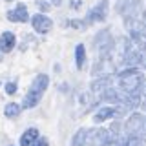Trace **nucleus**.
Listing matches in <instances>:
<instances>
[{
  "label": "nucleus",
  "instance_id": "nucleus-1",
  "mask_svg": "<svg viewBox=\"0 0 146 146\" xmlns=\"http://www.w3.org/2000/svg\"><path fill=\"white\" fill-rule=\"evenodd\" d=\"M48 86H49V77L46 73H38L33 79V82H31V88L26 93L24 100H22V108H26V110L35 108L40 102V99H42L44 91L48 90Z\"/></svg>",
  "mask_w": 146,
  "mask_h": 146
},
{
  "label": "nucleus",
  "instance_id": "nucleus-2",
  "mask_svg": "<svg viewBox=\"0 0 146 146\" xmlns=\"http://www.w3.org/2000/svg\"><path fill=\"white\" fill-rule=\"evenodd\" d=\"M144 82L143 73L135 68H126L124 71L119 73V84H121V90L124 93H135L139 91L141 84Z\"/></svg>",
  "mask_w": 146,
  "mask_h": 146
},
{
  "label": "nucleus",
  "instance_id": "nucleus-3",
  "mask_svg": "<svg viewBox=\"0 0 146 146\" xmlns=\"http://www.w3.org/2000/svg\"><path fill=\"white\" fill-rule=\"evenodd\" d=\"M108 15V0H100L97 2L93 7L88 11V17H86V24H95V22H104Z\"/></svg>",
  "mask_w": 146,
  "mask_h": 146
},
{
  "label": "nucleus",
  "instance_id": "nucleus-4",
  "mask_svg": "<svg viewBox=\"0 0 146 146\" xmlns=\"http://www.w3.org/2000/svg\"><path fill=\"white\" fill-rule=\"evenodd\" d=\"M29 22H31V26H33V29L36 31V33H49L51 31V27H53V20L49 17H46L42 15V13H38V15H33L29 18Z\"/></svg>",
  "mask_w": 146,
  "mask_h": 146
},
{
  "label": "nucleus",
  "instance_id": "nucleus-5",
  "mask_svg": "<svg viewBox=\"0 0 146 146\" xmlns=\"http://www.w3.org/2000/svg\"><path fill=\"white\" fill-rule=\"evenodd\" d=\"M144 115L143 113H139V111H133L130 117L126 119V124H124V128H126V131L130 135H137L141 130H143V126H144Z\"/></svg>",
  "mask_w": 146,
  "mask_h": 146
},
{
  "label": "nucleus",
  "instance_id": "nucleus-6",
  "mask_svg": "<svg viewBox=\"0 0 146 146\" xmlns=\"http://www.w3.org/2000/svg\"><path fill=\"white\" fill-rule=\"evenodd\" d=\"M7 20L9 22H20V24L29 22V13H27L26 4H18L15 9L7 11Z\"/></svg>",
  "mask_w": 146,
  "mask_h": 146
},
{
  "label": "nucleus",
  "instance_id": "nucleus-7",
  "mask_svg": "<svg viewBox=\"0 0 146 146\" xmlns=\"http://www.w3.org/2000/svg\"><path fill=\"white\" fill-rule=\"evenodd\" d=\"M15 44H17L15 33H11V31H4V33L0 35V53H9V51H13Z\"/></svg>",
  "mask_w": 146,
  "mask_h": 146
},
{
  "label": "nucleus",
  "instance_id": "nucleus-8",
  "mask_svg": "<svg viewBox=\"0 0 146 146\" xmlns=\"http://www.w3.org/2000/svg\"><path fill=\"white\" fill-rule=\"evenodd\" d=\"M113 117H115V108H113V106H102L93 115V122H97V124H99V122H104V121L113 119Z\"/></svg>",
  "mask_w": 146,
  "mask_h": 146
},
{
  "label": "nucleus",
  "instance_id": "nucleus-9",
  "mask_svg": "<svg viewBox=\"0 0 146 146\" xmlns=\"http://www.w3.org/2000/svg\"><path fill=\"white\" fill-rule=\"evenodd\" d=\"M110 84H111V77L106 75V77H99L97 80L91 82V93H100V91L108 90Z\"/></svg>",
  "mask_w": 146,
  "mask_h": 146
},
{
  "label": "nucleus",
  "instance_id": "nucleus-10",
  "mask_svg": "<svg viewBox=\"0 0 146 146\" xmlns=\"http://www.w3.org/2000/svg\"><path fill=\"white\" fill-rule=\"evenodd\" d=\"M36 139H38V130L36 128H27L20 137V146H31Z\"/></svg>",
  "mask_w": 146,
  "mask_h": 146
},
{
  "label": "nucleus",
  "instance_id": "nucleus-11",
  "mask_svg": "<svg viewBox=\"0 0 146 146\" xmlns=\"http://www.w3.org/2000/svg\"><path fill=\"white\" fill-rule=\"evenodd\" d=\"M102 100L111 102V104H121V102H122V97H121V93H119V90L108 88V90L102 91Z\"/></svg>",
  "mask_w": 146,
  "mask_h": 146
},
{
  "label": "nucleus",
  "instance_id": "nucleus-12",
  "mask_svg": "<svg viewBox=\"0 0 146 146\" xmlns=\"http://www.w3.org/2000/svg\"><path fill=\"white\" fill-rule=\"evenodd\" d=\"M88 128H80L77 130V133L71 137V146H84L88 143Z\"/></svg>",
  "mask_w": 146,
  "mask_h": 146
},
{
  "label": "nucleus",
  "instance_id": "nucleus-13",
  "mask_svg": "<svg viewBox=\"0 0 146 146\" xmlns=\"http://www.w3.org/2000/svg\"><path fill=\"white\" fill-rule=\"evenodd\" d=\"M86 62V48L84 44H77L75 48V64H77V70H82Z\"/></svg>",
  "mask_w": 146,
  "mask_h": 146
},
{
  "label": "nucleus",
  "instance_id": "nucleus-14",
  "mask_svg": "<svg viewBox=\"0 0 146 146\" xmlns=\"http://www.w3.org/2000/svg\"><path fill=\"white\" fill-rule=\"evenodd\" d=\"M20 111H22V106H18L17 102H9L6 104V108H4V115H6L7 119H15L20 115Z\"/></svg>",
  "mask_w": 146,
  "mask_h": 146
},
{
  "label": "nucleus",
  "instance_id": "nucleus-15",
  "mask_svg": "<svg viewBox=\"0 0 146 146\" xmlns=\"http://www.w3.org/2000/svg\"><path fill=\"white\" fill-rule=\"evenodd\" d=\"M122 146H143V137L130 135L126 141H122Z\"/></svg>",
  "mask_w": 146,
  "mask_h": 146
},
{
  "label": "nucleus",
  "instance_id": "nucleus-16",
  "mask_svg": "<svg viewBox=\"0 0 146 146\" xmlns=\"http://www.w3.org/2000/svg\"><path fill=\"white\" fill-rule=\"evenodd\" d=\"M68 24H70L71 27H75V29H79V31H84L86 26H88V24H86V20H70Z\"/></svg>",
  "mask_w": 146,
  "mask_h": 146
},
{
  "label": "nucleus",
  "instance_id": "nucleus-17",
  "mask_svg": "<svg viewBox=\"0 0 146 146\" xmlns=\"http://www.w3.org/2000/svg\"><path fill=\"white\" fill-rule=\"evenodd\" d=\"M35 4H36V7H38L40 11H44V13L51 9V4H49V2H46V0H36Z\"/></svg>",
  "mask_w": 146,
  "mask_h": 146
},
{
  "label": "nucleus",
  "instance_id": "nucleus-18",
  "mask_svg": "<svg viewBox=\"0 0 146 146\" xmlns=\"http://www.w3.org/2000/svg\"><path fill=\"white\" fill-rule=\"evenodd\" d=\"M6 93L7 95H15L17 93V84L15 82H7L6 84Z\"/></svg>",
  "mask_w": 146,
  "mask_h": 146
},
{
  "label": "nucleus",
  "instance_id": "nucleus-19",
  "mask_svg": "<svg viewBox=\"0 0 146 146\" xmlns=\"http://www.w3.org/2000/svg\"><path fill=\"white\" fill-rule=\"evenodd\" d=\"M31 146H49V141H48V137H38Z\"/></svg>",
  "mask_w": 146,
  "mask_h": 146
},
{
  "label": "nucleus",
  "instance_id": "nucleus-20",
  "mask_svg": "<svg viewBox=\"0 0 146 146\" xmlns=\"http://www.w3.org/2000/svg\"><path fill=\"white\" fill-rule=\"evenodd\" d=\"M106 146H122V139H113V141H110V143L106 144Z\"/></svg>",
  "mask_w": 146,
  "mask_h": 146
},
{
  "label": "nucleus",
  "instance_id": "nucleus-21",
  "mask_svg": "<svg viewBox=\"0 0 146 146\" xmlns=\"http://www.w3.org/2000/svg\"><path fill=\"white\" fill-rule=\"evenodd\" d=\"M139 93L143 95V97H146V80L143 82V84H141V88H139Z\"/></svg>",
  "mask_w": 146,
  "mask_h": 146
},
{
  "label": "nucleus",
  "instance_id": "nucleus-22",
  "mask_svg": "<svg viewBox=\"0 0 146 146\" xmlns=\"http://www.w3.org/2000/svg\"><path fill=\"white\" fill-rule=\"evenodd\" d=\"M75 7L77 9L80 7V0H71V9H75Z\"/></svg>",
  "mask_w": 146,
  "mask_h": 146
},
{
  "label": "nucleus",
  "instance_id": "nucleus-23",
  "mask_svg": "<svg viewBox=\"0 0 146 146\" xmlns=\"http://www.w3.org/2000/svg\"><path fill=\"white\" fill-rule=\"evenodd\" d=\"M130 2H131V6H133V7H139L141 9V0H130Z\"/></svg>",
  "mask_w": 146,
  "mask_h": 146
},
{
  "label": "nucleus",
  "instance_id": "nucleus-24",
  "mask_svg": "<svg viewBox=\"0 0 146 146\" xmlns=\"http://www.w3.org/2000/svg\"><path fill=\"white\" fill-rule=\"evenodd\" d=\"M51 4H53V6H60L62 0H51Z\"/></svg>",
  "mask_w": 146,
  "mask_h": 146
},
{
  "label": "nucleus",
  "instance_id": "nucleus-25",
  "mask_svg": "<svg viewBox=\"0 0 146 146\" xmlns=\"http://www.w3.org/2000/svg\"><path fill=\"white\" fill-rule=\"evenodd\" d=\"M143 131L146 133V119H144V126H143Z\"/></svg>",
  "mask_w": 146,
  "mask_h": 146
},
{
  "label": "nucleus",
  "instance_id": "nucleus-26",
  "mask_svg": "<svg viewBox=\"0 0 146 146\" xmlns=\"http://www.w3.org/2000/svg\"><path fill=\"white\" fill-rule=\"evenodd\" d=\"M143 22L146 24V13H143Z\"/></svg>",
  "mask_w": 146,
  "mask_h": 146
},
{
  "label": "nucleus",
  "instance_id": "nucleus-27",
  "mask_svg": "<svg viewBox=\"0 0 146 146\" xmlns=\"http://www.w3.org/2000/svg\"><path fill=\"white\" fill-rule=\"evenodd\" d=\"M0 60H2V55H0Z\"/></svg>",
  "mask_w": 146,
  "mask_h": 146
},
{
  "label": "nucleus",
  "instance_id": "nucleus-28",
  "mask_svg": "<svg viewBox=\"0 0 146 146\" xmlns=\"http://www.w3.org/2000/svg\"><path fill=\"white\" fill-rule=\"evenodd\" d=\"M6 2H11V0H6Z\"/></svg>",
  "mask_w": 146,
  "mask_h": 146
}]
</instances>
